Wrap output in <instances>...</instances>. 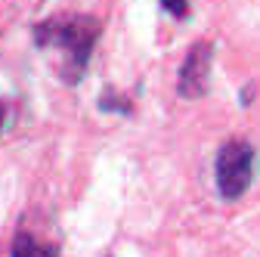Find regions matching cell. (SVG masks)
I'll use <instances>...</instances> for the list:
<instances>
[{
  "instance_id": "1",
  "label": "cell",
  "mask_w": 260,
  "mask_h": 257,
  "mask_svg": "<svg viewBox=\"0 0 260 257\" xmlns=\"http://www.w3.org/2000/svg\"><path fill=\"white\" fill-rule=\"evenodd\" d=\"M100 38V22L90 19V16H69V19H50V22H41L35 28V41L41 47H62L65 50V78L69 81H78L87 59H90V50Z\"/></svg>"
},
{
  "instance_id": "4",
  "label": "cell",
  "mask_w": 260,
  "mask_h": 257,
  "mask_svg": "<svg viewBox=\"0 0 260 257\" xmlns=\"http://www.w3.org/2000/svg\"><path fill=\"white\" fill-rule=\"evenodd\" d=\"M13 257H56V248L38 242L31 233L22 230V233L16 236V242H13Z\"/></svg>"
},
{
  "instance_id": "2",
  "label": "cell",
  "mask_w": 260,
  "mask_h": 257,
  "mask_svg": "<svg viewBox=\"0 0 260 257\" xmlns=\"http://www.w3.org/2000/svg\"><path fill=\"white\" fill-rule=\"evenodd\" d=\"M254 177V149L242 140L226 143L217 155V189L223 199H239Z\"/></svg>"
},
{
  "instance_id": "6",
  "label": "cell",
  "mask_w": 260,
  "mask_h": 257,
  "mask_svg": "<svg viewBox=\"0 0 260 257\" xmlns=\"http://www.w3.org/2000/svg\"><path fill=\"white\" fill-rule=\"evenodd\" d=\"M4 118H7V112H4V106H0V127H4Z\"/></svg>"
},
{
  "instance_id": "3",
  "label": "cell",
  "mask_w": 260,
  "mask_h": 257,
  "mask_svg": "<svg viewBox=\"0 0 260 257\" xmlns=\"http://www.w3.org/2000/svg\"><path fill=\"white\" fill-rule=\"evenodd\" d=\"M208 78H211V44H192L183 66H180V78H177V90L186 100H195L208 90Z\"/></svg>"
},
{
  "instance_id": "5",
  "label": "cell",
  "mask_w": 260,
  "mask_h": 257,
  "mask_svg": "<svg viewBox=\"0 0 260 257\" xmlns=\"http://www.w3.org/2000/svg\"><path fill=\"white\" fill-rule=\"evenodd\" d=\"M161 7H165L171 16H177V19H183L186 13H189V0H161Z\"/></svg>"
}]
</instances>
